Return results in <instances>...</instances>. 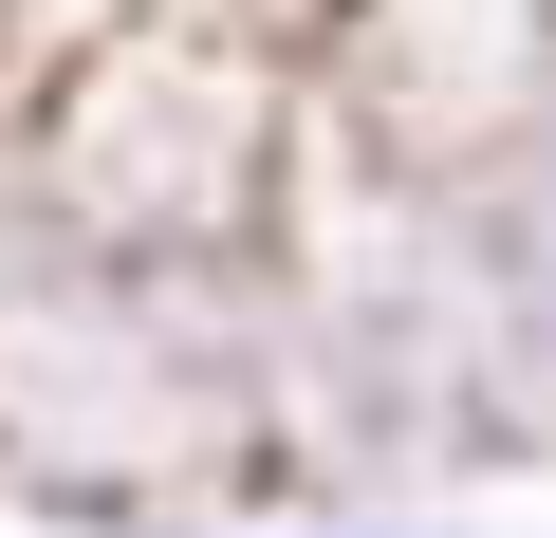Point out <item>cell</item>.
I'll use <instances>...</instances> for the list:
<instances>
[{"label":"cell","instance_id":"1","mask_svg":"<svg viewBox=\"0 0 556 538\" xmlns=\"http://www.w3.org/2000/svg\"><path fill=\"white\" fill-rule=\"evenodd\" d=\"M298 186V57L223 0H149L93 57L0 75V241L20 260H260Z\"/></svg>","mask_w":556,"mask_h":538},{"label":"cell","instance_id":"2","mask_svg":"<svg viewBox=\"0 0 556 538\" xmlns=\"http://www.w3.org/2000/svg\"><path fill=\"white\" fill-rule=\"evenodd\" d=\"M260 260H20L0 241V520L260 483Z\"/></svg>","mask_w":556,"mask_h":538},{"label":"cell","instance_id":"3","mask_svg":"<svg viewBox=\"0 0 556 538\" xmlns=\"http://www.w3.org/2000/svg\"><path fill=\"white\" fill-rule=\"evenodd\" d=\"M519 112H556V0H353L316 38V130L371 167H464Z\"/></svg>","mask_w":556,"mask_h":538},{"label":"cell","instance_id":"4","mask_svg":"<svg viewBox=\"0 0 556 538\" xmlns=\"http://www.w3.org/2000/svg\"><path fill=\"white\" fill-rule=\"evenodd\" d=\"M427 241H445V279H464L501 390H519L538 446H556V112H519V130L464 149V167H427Z\"/></svg>","mask_w":556,"mask_h":538},{"label":"cell","instance_id":"5","mask_svg":"<svg viewBox=\"0 0 556 538\" xmlns=\"http://www.w3.org/2000/svg\"><path fill=\"white\" fill-rule=\"evenodd\" d=\"M241 538H501V501H445V483H241Z\"/></svg>","mask_w":556,"mask_h":538},{"label":"cell","instance_id":"6","mask_svg":"<svg viewBox=\"0 0 556 538\" xmlns=\"http://www.w3.org/2000/svg\"><path fill=\"white\" fill-rule=\"evenodd\" d=\"M223 20H241V38H260V57H298V75H316V38H334V20H353V0H223Z\"/></svg>","mask_w":556,"mask_h":538}]
</instances>
